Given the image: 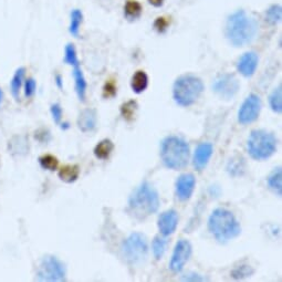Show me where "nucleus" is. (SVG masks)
<instances>
[{"label": "nucleus", "mask_w": 282, "mask_h": 282, "mask_svg": "<svg viewBox=\"0 0 282 282\" xmlns=\"http://www.w3.org/2000/svg\"><path fill=\"white\" fill-rule=\"evenodd\" d=\"M64 63L72 67L80 66L76 47L75 45H72V43H68L66 46V49H64Z\"/></svg>", "instance_id": "nucleus-30"}, {"label": "nucleus", "mask_w": 282, "mask_h": 282, "mask_svg": "<svg viewBox=\"0 0 282 282\" xmlns=\"http://www.w3.org/2000/svg\"><path fill=\"white\" fill-rule=\"evenodd\" d=\"M39 164L43 169H47V171L53 172L59 166V160L53 155L47 154L43 155L41 157H39Z\"/></svg>", "instance_id": "nucleus-31"}, {"label": "nucleus", "mask_w": 282, "mask_h": 282, "mask_svg": "<svg viewBox=\"0 0 282 282\" xmlns=\"http://www.w3.org/2000/svg\"><path fill=\"white\" fill-rule=\"evenodd\" d=\"M37 90V83L36 80L32 79V77H29V79L26 80L25 82V95L27 98H32L34 93H36Z\"/></svg>", "instance_id": "nucleus-35"}, {"label": "nucleus", "mask_w": 282, "mask_h": 282, "mask_svg": "<svg viewBox=\"0 0 282 282\" xmlns=\"http://www.w3.org/2000/svg\"><path fill=\"white\" fill-rule=\"evenodd\" d=\"M25 75H26V68L21 67L19 69H17L14 77H12V80L10 82V90H11L12 97H14L15 99L19 98V92L24 83Z\"/></svg>", "instance_id": "nucleus-24"}, {"label": "nucleus", "mask_w": 282, "mask_h": 282, "mask_svg": "<svg viewBox=\"0 0 282 282\" xmlns=\"http://www.w3.org/2000/svg\"><path fill=\"white\" fill-rule=\"evenodd\" d=\"M245 160L242 157H233L227 165V172L231 176H240L245 173Z\"/></svg>", "instance_id": "nucleus-28"}, {"label": "nucleus", "mask_w": 282, "mask_h": 282, "mask_svg": "<svg viewBox=\"0 0 282 282\" xmlns=\"http://www.w3.org/2000/svg\"><path fill=\"white\" fill-rule=\"evenodd\" d=\"M142 11V5L136 0H128L124 6V16L129 21H134L140 18Z\"/></svg>", "instance_id": "nucleus-23"}, {"label": "nucleus", "mask_w": 282, "mask_h": 282, "mask_svg": "<svg viewBox=\"0 0 282 282\" xmlns=\"http://www.w3.org/2000/svg\"><path fill=\"white\" fill-rule=\"evenodd\" d=\"M165 0H149V2L154 7H160L164 3Z\"/></svg>", "instance_id": "nucleus-41"}, {"label": "nucleus", "mask_w": 282, "mask_h": 282, "mask_svg": "<svg viewBox=\"0 0 282 282\" xmlns=\"http://www.w3.org/2000/svg\"><path fill=\"white\" fill-rule=\"evenodd\" d=\"M258 29L259 24L255 17L245 10H237L228 17L225 34L232 46L244 47L255 40Z\"/></svg>", "instance_id": "nucleus-1"}, {"label": "nucleus", "mask_w": 282, "mask_h": 282, "mask_svg": "<svg viewBox=\"0 0 282 282\" xmlns=\"http://www.w3.org/2000/svg\"><path fill=\"white\" fill-rule=\"evenodd\" d=\"M254 272L255 270L250 266L242 264V266H239L233 269V270L231 271V277L236 280H240V279H245V278L251 277L254 275Z\"/></svg>", "instance_id": "nucleus-33"}, {"label": "nucleus", "mask_w": 282, "mask_h": 282, "mask_svg": "<svg viewBox=\"0 0 282 282\" xmlns=\"http://www.w3.org/2000/svg\"><path fill=\"white\" fill-rule=\"evenodd\" d=\"M179 212L175 209H169L162 212L157 219V227L160 235L167 237L174 233L179 225Z\"/></svg>", "instance_id": "nucleus-12"}, {"label": "nucleus", "mask_w": 282, "mask_h": 282, "mask_svg": "<svg viewBox=\"0 0 282 282\" xmlns=\"http://www.w3.org/2000/svg\"><path fill=\"white\" fill-rule=\"evenodd\" d=\"M181 281H187V282H205L208 281L209 279H207L202 275H199V273L196 272H188L186 273V275L181 276L180 278Z\"/></svg>", "instance_id": "nucleus-36"}, {"label": "nucleus", "mask_w": 282, "mask_h": 282, "mask_svg": "<svg viewBox=\"0 0 282 282\" xmlns=\"http://www.w3.org/2000/svg\"><path fill=\"white\" fill-rule=\"evenodd\" d=\"M192 245H190L188 240H179L174 248L171 262H169V269L174 273H179L183 271L185 264L187 263L190 256H192Z\"/></svg>", "instance_id": "nucleus-11"}, {"label": "nucleus", "mask_w": 282, "mask_h": 282, "mask_svg": "<svg viewBox=\"0 0 282 282\" xmlns=\"http://www.w3.org/2000/svg\"><path fill=\"white\" fill-rule=\"evenodd\" d=\"M121 254L124 261L135 266L142 263L149 254V242L145 235L141 232H134L123 241L121 246Z\"/></svg>", "instance_id": "nucleus-7"}, {"label": "nucleus", "mask_w": 282, "mask_h": 282, "mask_svg": "<svg viewBox=\"0 0 282 282\" xmlns=\"http://www.w3.org/2000/svg\"><path fill=\"white\" fill-rule=\"evenodd\" d=\"M212 153H214V146H212L211 143L204 142L198 144L193 156L194 167L196 168L198 172L204 171L208 163H209Z\"/></svg>", "instance_id": "nucleus-14"}, {"label": "nucleus", "mask_w": 282, "mask_h": 282, "mask_svg": "<svg viewBox=\"0 0 282 282\" xmlns=\"http://www.w3.org/2000/svg\"><path fill=\"white\" fill-rule=\"evenodd\" d=\"M167 239L165 236H156L154 238L153 242H152V251H153V256L156 260H160L166 251L167 247Z\"/></svg>", "instance_id": "nucleus-26"}, {"label": "nucleus", "mask_w": 282, "mask_h": 282, "mask_svg": "<svg viewBox=\"0 0 282 282\" xmlns=\"http://www.w3.org/2000/svg\"><path fill=\"white\" fill-rule=\"evenodd\" d=\"M50 112H51L52 119H53L54 123L60 124V122H61V120H62V114H63L61 105H60L59 103L52 104L50 107Z\"/></svg>", "instance_id": "nucleus-34"}, {"label": "nucleus", "mask_w": 282, "mask_h": 282, "mask_svg": "<svg viewBox=\"0 0 282 282\" xmlns=\"http://www.w3.org/2000/svg\"><path fill=\"white\" fill-rule=\"evenodd\" d=\"M154 27H155L156 30H157L158 32L163 33V32L166 31V29L168 27V21L165 19L164 17H159V18H157V19L155 20Z\"/></svg>", "instance_id": "nucleus-39"}, {"label": "nucleus", "mask_w": 282, "mask_h": 282, "mask_svg": "<svg viewBox=\"0 0 282 282\" xmlns=\"http://www.w3.org/2000/svg\"><path fill=\"white\" fill-rule=\"evenodd\" d=\"M59 179L67 184H72L79 179L80 176V167L79 165H64L59 169L58 173Z\"/></svg>", "instance_id": "nucleus-18"}, {"label": "nucleus", "mask_w": 282, "mask_h": 282, "mask_svg": "<svg viewBox=\"0 0 282 282\" xmlns=\"http://www.w3.org/2000/svg\"><path fill=\"white\" fill-rule=\"evenodd\" d=\"M262 102L259 95L250 94L241 104L238 111V122L242 125H248L257 121L261 112Z\"/></svg>", "instance_id": "nucleus-9"}, {"label": "nucleus", "mask_w": 282, "mask_h": 282, "mask_svg": "<svg viewBox=\"0 0 282 282\" xmlns=\"http://www.w3.org/2000/svg\"><path fill=\"white\" fill-rule=\"evenodd\" d=\"M55 83L58 85L59 89H62L63 88V81H62V77L60 75H56L55 76Z\"/></svg>", "instance_id": "nucleus-40"}, {"label": "nucleus", "mask_w": 282, "mask_h": 282, "mask_svg": "<svg viewBox=\"0 0 282 282\" xmlns=\"http://www.w3.org/2000/svg\"><path fill=\"white\" fill-rule=\"evenodd\" d=\"M278 141L273 133L266 129H254L247 142V150L251 158L264 160L276 153Z\"/></svg>", "instance_id": "nucleus-6"}, {"label": "nucleus", "mask_w": 282, "mask_h": 282, "mask_svg": "<svg viewBox=\"0 0 282 282\" xmlns=\"http://www.w3.org/2000/svg\"><path fill=\"white\" fill-rule=\"evenodd\" d=\"M196 179L193 174H183L176 180V195L180 202H187L193 196Z\"/></svg>", "instance_id": "nucleus-13"}, {"label": "nucleus", "mask_w": 282, "mask_h": 282, "mask_svg": "<svg viewBox=\"0 0 282 282\" xmlns=\"http://www.w3.org/2000/svg\"><path fill=\"white\" fill-rule=\"evenodd\" d=\"M69 128H70V125H69V123H63V124L61 125V128H62V129H68Z\"/></svg>", "instance_id": "nucleus-42"}, {"label": "nucleus", "mask_w": 282, "mask_h": 282, "mask_svg": "<svg viewBox=\"0 0 282 282\" xmlns=\"http://www.w3.org/2000/svg\"><path fill=\"white\" fill-rule=\"evenodd\" d=\"M259 62L258 54L254 51L246 52L237 62V70L245 77H250L255 75Z\"/></svg>", "instance_id": "nucleus-15"}, {"label": "nucleus", "mask_w": 282, "mask_h": 282, "mask_svg": "<svg viewBox=\"0 0 282 282\" xmlns=\"http://www.w3.org/2000/svg\"><path fill=\"white\" fill-rule=\"evenodd\" d=\"M2 99H3V93H2L1 89H0V105H1V103H2Z\"/></svg>", "instance_id": "nucleus-43"}, {"label": "nucleus", "mask_w": 282, "mask_h": 282, "mask_svg": "<svg viewBox=\"0 0 282 282\" xmlns=\"http://www.w3.org/2000/svg\"><path fill=\"white\" fill-rule=\"evenodd\" d=\"M34 138L40 143H48L51 140L50 132L46 128H40L34 133Z\"/></svg>", "instance_id": "nucleus-37"}, {"label": "nucleus", "mask_w": 282, "mask_h": 282, "mask_svg": "<svg viewBox=\"0 0 282 282\" xmlns=\"http://www.w3.org/2000/svg\"><path fill=\"white\" fill-rule=\"evenodd\" d=\"M190 150L188 143L177 136L165 137L160 144V158L169 169L179 171L188 165Z\"/></svg>", "instance_id": "nucleus-4"}, {"label": "nucleus", "mask_w": 282, "mask_h": 282, "mask_svg": "<svg viewBox=\"0 0 282 282\" xmlns=\"http://www.w3.org/2000/svg\"><path fill=\"white\" fill-rule=\"evenodd\" d=\"M73 77H75L76 81V92L77 98L81 102L85 101L86 98V89H88V83H86L85 77L83 72H82L80 66L75 67V70H73Z\"/></svg>", "instance_id": "nucleus-19"}, {"label": "nucleus", "mask_w": 282, "mask_h": 282, "mask_svg": "<svg viewBox=\"0 0 282 282\" xmlns=\"http://www.w3.org/2000/svg\"><path fill=\"white\" fill-rule=\"evenodd\" d=\"M67 269L64 263L54 256H45L39 263L37 271L38 281L61 282L66 281Z\"/></svg>", "instance_id": "nucleus-8"}, {"label": "nucleus", "mask_w": 282, "mask_h": 282, "mask_svg": "<svg viewBox=\"0 0 282 282\" xmlns=\"http://www.w3.org/2000/svg\"><path fill=\"white\" fill-rule=\"evenodd\" d=\"M70 27H69V32H70L73 37L77 38L80 33V27L83 21V14L80 9H73L70 15Z\"/></svg>", "instance_id": "nucleus-25"}, {"label": "nucleus", "mask_w": 282, "mask_h": 282, "mask_svg": "<svg viewBox=\"0 0 282 282\" xmlns=\"http://www.w3.org/2000/svg\"><path fill=\"white\" fill-rule=\"evenodd\" d=\"M8 151L15 157H21L29 153V140L26 135H14L8 142Z\"/></svg>", "instance_id": "nucleus-17"}, {"label": "nucleus", "mask_w": 282, "mask_h": 282, "mask_svg": "<svg viewBox=\"0 0 282 282\" xmlns=\"http://www.w3.org/2000/svg\"><path fill=\"white\" fill-rule=\"evenodd\" d=\"M149 86V77L144 71H137L134 73L131 79V88L134 93H143Z\"/></svg>", "instance_id": "nucleus-21"}, {"label": "nucleus", "mask_w": 282, "mask_h": 282, "mask_svg": "<svg viewBox=\"0 0 282 282\" xmlns=\"http://www.w3.org/2000/svg\"><path fill=\"white\" fill-rule=\"evenodd\" d=\"M137 107V103L136 101H134V100L125 102L124 104H122V106H121V115L123 116L125 121L131 122V121H133L134 118H135Z\"/></svg>", "instance_id": "nucleus-29"}, {"label": "nucleus", "mask_w": 282, "mask_h": 282, "mask_svg": "<svg viewBox=\"0 0 282 282\" xmlns=\"http://www.w3.org/2000/svg\"><path fill=\"white\" fill-rule=\"evenodd\" d=\"M269 105H270L271 110L277 113V114H281L282 112V86L281 84L278 85V88L272 91V93L269 97Z\"/></svg>", "instance_id": "nucleus-27"}, {"label": "nucleus", "mask_w": 282, "mask_h": 282, "mask_svg": "<svg viewBox=\"0 0 282 282\" xmlns=\"http://www.w3.org/2000/svg\"><path fill=\"white\" fill-rule=\"evenodd\" d=\"M113 150H114V144H113V142L111 140H108V138H105V140H102L101 142L98 143L97 146L94 147L93 153L97 158L105 160L110 157Z\"/></svg>", "instance_id": "nucleus-22"}, {"label": "nucleus", "mask_w": 282, "mask_h": 282, "mask_svg": "<svg viewBox=\"0 0 282 282\" xmlns=\"http://www.w3.org/2000/svg\"><path fill=\"white\" fill-rule=\"evenodd\" d=\"M205 85L201 77L194 75H184L176 79L173 85V98L180 106L193 105L203 94Z\"/></svg>", "instance_id": "nucleus-5"}, {"label": "nucleus", "mask_w": 282, "mask_h": 282, "mask_svg": "<svg viewBox=\"0 0 282 282\" xmlns=\"http://www.w3.org/2000/svg\"><path fill=\"white\" fill-rule=\"evenodd\" d=\"M116 94V86L113 82H106L103 88V97L104 98H113Z\"/></svg>", "instance_id": "nucleus-38"}, {"label": "nucleus", "mask_w": 282, "mask_h": 282, "mask_svg": "<svg viewBox=\"0 0 282 282\" xmlns=\"http://www.w3.org/2000/svg\"><path fill=\"white\" fill-rule=\"evenodd\" d=\"M239 89V80L231 73L220 75L212 83V91L224 100H231L238 93Z\"/></svg>", "instance_id": "nucleus-10"}, {"label": "nucleus", "mask_w": 282, "mask_h": 282, "mask_svg": "<svg viewBox=\"0 0 282 282\" xmlns=\"http://www.w3.org/2000/svg\"><path fill=\"white\" fill-rule=\"evenodd\" d=\"M208 231L220 244H227L240 235L241 226L231 210L216 208L208 219Z\"/></svg>", "instance_id": "nucleus-3"}, {"label": "nucleus", "mask_w": 282, "mask_h": 282, "mask_svg": "<svg viewBox=\"0 0 282 282\" xmlns=\"http://www.w3.org/2000/svg\"><path fill=\"white\" fill-rule=\"evenodd\" d=\"M267 183L269 188H270L273 194H276L278 197H281L282 195V169L281 167H277L272 171V173L267 179Z\"/></svg>", "instance_id": "nucleus-20"}, {"label": "nucleus", "mask_w": 282, "mask_h": 282, "mask_svg": "<svg viewBox=\"0 0 282 282\" xmlns=\"http://www.w3.org/2000/svg\"><path fill=\"white\" fill-rule=\"evenodd\" d=\"M160 205L157 190L149 181H144L134 190L128 198V211L138 220L146 219L155 214Z\"/></svg>", "instance_id": "nucleus-2"}, {"label": "nucleus", "mask_w": 282, "mask_h": 282, "mask_svg": "<svg viewBox=\"0 0 282 282\" xmlns=\"http://www.w3.org/2000/svg\"><path fill=\"white\" fill-rule=\"evenodd\" d=\"M77 128H80L81 132L88 133L92 132L93 129L97 128L98 124V113L94 108H84L80 112L79 116L77 120Z\"/></svg>", "instance_id": "nucleus-16"}, {"label": "nucleus", "mask_w": 282, "mask_h": 282, "mask_svg": "<svg viewBox=\"0 0 282 282\" xmlns=\"http://www.w3.org/2000/svg\"><path fill=\"white\" fill-rule=\"evenodd\" d=\"M282 8L279 5H272L266 12V20L270 25H277L281 21Z\"/></svg>", "instance_id": "nucleus-32"}]
</instances>
